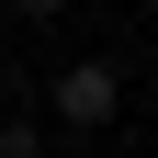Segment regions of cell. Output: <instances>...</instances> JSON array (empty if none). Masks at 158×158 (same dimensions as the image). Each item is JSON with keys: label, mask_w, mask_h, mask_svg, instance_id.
<instances>
[{"label": "cell", "mask_w": 158, "mask_h": 158, "mask_svg": "<svg viewBox=\"0 0 158 158\" xmlns=\"http://www.w3.org/2000/svg\"><path fill=\"white\" fill-rule=\"evenodd\" d=\"M113 113H124V68H113V56H79V68H56V124H68V135H102Z\"/></svg>", "instance_id": "obj_1"}, {"label": "cell", "mask_w": 158, "mask_h": 158, "mask_svg": "<svg viewBox=\"0 0 158 158\" xmlns=\"http://www.w3.org/2000/svg\"><path fill=\"white\" fill-rule=\"evenodd\" d=\"M45 147V135H34V113H11V124H0V158H34Z\"/></svg>", "instance_id": "obj_2"}, {"label": "cell", "mask_w": 158, "mask_h": 158, "mask_svg": "<svg viewBox=\"0 0 158 158\" xmlns=\"http://www.w3.org/2000/svg\"><path fill=\"white\" fill-rule=\"evenodd\" d=\"M11 11H23V23H56V11H68V0H11Z\"/></svg>", "instance_id": "obj_3"}]
</instances>
